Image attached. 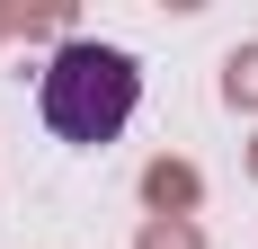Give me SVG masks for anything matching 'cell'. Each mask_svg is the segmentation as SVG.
I'll return each mask as SVG.
<instances>
[{"instance_id":"cell-1","label":"cell","mask_w":258,"mask_h":249,"mask_svg":"<svg viewBox=\"0 0 258 249\" xmlns=\"http://www.w3.org/2000/svg\"><path fill=\"white\" fill-rule=\"evenodd\" d=\"M36 107H45V125L62 134V143H116L134 125V107H143V63H134L125 45H98V36H72V45L45 63V80H36Z\"/></svg>"}]
</instances>
